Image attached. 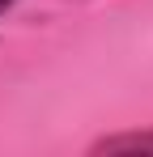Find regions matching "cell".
<instances>
[{"label": "cell", "instance_id": "6da1fadb", "mask_svg": "<svg viewBox=\"0 0 153 157\" xmlns=\"http://www.w3.org/2000/svg\"><path fill=\"white\" fill-rule=\"evenodd\" d=\"M9 4H13V0H0V9H9Z\"/></svg>", "mask_w": 153, "mask_h": 157}]
</instances>
